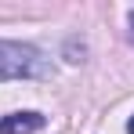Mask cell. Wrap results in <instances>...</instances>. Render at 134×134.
<instances>
[{"label":"cell","instance_id":"obj_1","mask_svg":"<svg viewBox=\"0 0 134 134\" xmlns=\"http://www.w3.org/2000/svg\"><path fill=\"white\" fill-rule=\"evenodd\" d=\"M51 76V62L33 44L0 40V80H40Z\"/></svg>","mask_w":134,"mask_h":134},{"label":"cell","instance_id":"obj_2","mask_svg":"<svg viewBox=\"0 0 134 134\" xmlns=\"http://www.w3.org/2000/svg\"><path fill=\"white\" fill-rule=\"evenodd\" d=\"M44 123L47 120L40 112H11L0 120V134H36V131H44Z\"/></svg>","mask_w":134,"mask_h":134},{"label":"cell","instance_id":"obj_3","mask_svg":"<svg viewBox=\"0 0 134 134\" xmlns=\"http://www.w3.org/2000/svg\"><path fill=\"white\" fill-rule=\"evenodd\" d=\"M127 134H134V116H131V120H127Z\"/></svg>","mask_w":134,"mask_h":134},{"label":"cell","instance_id":"obj_4","mask_svg":"<svg viewBox=\"0 0 134 134\" xmlns=\"http://www.w3.org/2000/svg\"><path fill=\"white\" fill-rule=\"evenodd\" d=\"M131 25H134V15H131Z\"/></svg>","mask_w":134,"mask_h":134}]
</instances>
